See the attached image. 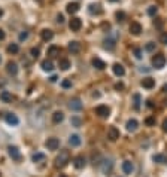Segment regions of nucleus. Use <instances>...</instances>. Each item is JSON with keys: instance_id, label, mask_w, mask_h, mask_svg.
I'll return each mask as SVG.
<instances>
[{"instance_id": "1", "label": "nucleus", "mask_w": 167, "mask_h": 177, "mask_svg": "<svg viewBox=\"0 0 167 177\" xmlns=\"http://www.w3.org/2000/svg\"><path fill=\"white\" fill-rule=\"evenodd\" d=\"M70 159V156H69V152L67 150H63V152H60V155L55 158V167L57 168H63L67 162Z\"/></svg>"}, {"instance_id": "2", "label": "nucleus", "mask_w": 167, "mask_h": 177, "mask_svg": "<svg viewBox=\"0 0 167 177\" xmlns=\"http://www.w3.org/2000/svg\"><path fill=\"white\" fill-rule=\"evenodd\" d=\"M152 66L155 69H163L166 66V57L163 54H157L152 57Z\"/></svg>"}, {"instance_id": "3", "label": "nucleus", "mask_w": 167, "mask_h": 177, "mask_svg": "<svg viewBox=\"0 0 167 177\" xmlns=\"http://www.w3.org/2000/svg\"><path fill=\"white\" fill-rule=\"evenodd\" d=\"M112 167H113L112 159H103L102 162H100V170H102L103 174H109L111 170H112Z\"/></svg>"}, {"instance_id": "4", "label": "nucleus", "mask_w": 167, "mask_h": 177, "mask_svg": "<svg viewBox=\"0 0 167 177\" xmlns=\"http://www.w3.org/2000/svg\"><path fill=\"white\" fill-rule=\"evenodd\" d=\"M109 113H111V110H109V107L105 106V104H100V106L95 107V115H99L100 118H108L109 116Z\"/></svg>"}, {"instance_id": "5", "label": "nucleus", "mask_w": 167, "mask_h": 177, "mask_svg": "<svg viewBox=\"0 0 167 177\" xmlns=\"http://www.w3.org/2000/svg\"><path fill=\"white\" fill-rule=\"evenodd\" d=\"M45 146H46L48 150H57V149L60 147V140L55 139V137H51V139H48V140L45 142Z\"/></svg>"}, {"instance_id": "6", "label": "nucleus", "mask_w": 167, "mask_h": 177, "mask_svg": "<svg viewBox=\"0 0 167 177\" xmlns=\"http://www.w3.org/2000/svg\"><path fill=\"white\" fill-rule=\"evenodd\" d=\"M119 129L116 128V126H111L109 129H108V139L111 140V142H116L118 139H119Z\"/></svg>"}, {"instance_id": "7", "label": "nucleus", "mask_w": 167, "mask_h": 177, "mask_svg": "<svg viewBox=\"0 0 167 177\" xmlns=\"http://www.w3.org/2000/svg\"><path fill=\"white\" fill-rule=\"evenodd\" d=\"M69 27H70V30H72V31H79V30H81V27H82V21H81V18L73 17L72 19H70Z\"/></svg>"}, {"instance_id": "8", "label": "nucleus", "mask_w": 167, "mask_h": 177, "mask_svg": "<svg viewBox=\"0 0 167 177\" xmlns=\"http://www.w3.org/2000/svg\"><path fill=\"white\" fill-rule=\"evenodd\" d=\"M103 46H105V49H109V51H112V49H115V46H116V37H106L105 40H103Z\"/></svg>"}, {"instance_id": "9", "label": "nucleus", "mask_w": 167, "mask_h": 177, "mask_svg": "<svg viewBox=\"0 0 167 177\" xmlns=\"http://www.w3.org/2000/svg\"><path fill=\"white\" fill-rule=\"evenodd\" d=\"M85 164H87V159H85L82 155L75 156V158H73V165H75V168H78V170L84 168V167H85Z\"/></svg>"}, {"instance_id": "10", "label": "nucleus", "mask_w": 167, "mask_h": 177, "mask_svg": "<svg viewBox=\"0 0 167 177\" xmlns=\"http://www.w3.org/2000/svg\"><path fill=\"white\" fill-rule=\"evenodd\" d=\"M8 153H9V156L12 159H15V161H18L21 158V153H19L18 147H15V146H9L8 147Z\"/></svg>"}, {"instance_id": "11", "label": "nucleus", "mask_w": 167, "mask_h": 177, "mask_svg": "<svg viewBox=\"0 0 167 177\" xmlns=\"http://www.w3.org/2000/svg\"><path fill=\"white\" fill-rule=\"evenodd\" d=\"M6 71H8L9 74H12V76H17V74H18V66H17V63L9 61L8 66H6Z\"/></svg>"}, {"instance_id": "12", "label": "nucleus", "mask_w": 167, "mask_h": 177, "mask_svg": "<svg viewBox=\"0 0 167 177\" xmlns=\"http://www.w3.org/2000/svg\"><path fill=\"white\" fill-rule=\"evenodd\" d=\"M130 33L133 36H139L140 33H142V25L139 24V22H131L130 24Z\"/></svg>"}, {"instance_id": "13", "label": "nucleus", "mask_w": 167, "mask_h": 177, "mask_svg": "<svg viewBox=\"0 0 167 177\" xmlns=\"http://www.w3.org/2000/svg\"><path fill=\"white\" fill-rule=\"evenodd\" d=\"M91 64H93L94 69H97V70H105L106 69V63L103 60H100V58H93Z\"/></svg>"}, {"instance_id": "14", "label": "nucleus", "mask_w": 167, "mask_h": 177, "mask_svg": "<svg viewBox=\"0 0 167 177\" xmlns=\"http://www.w3.org/2000/svg\"><path fill=\"white\" fill-rule=\"evenodd\" d=\"M5 119H6V122H8V124L12 125V126H15V125H18V124H19L18 116H17V115H14V113H8Z\"/></svg>"}, {"instance_id": "15", "label": "nucleus", "mask_w": 167, "mask_h": 177, "mask_svg": "<svg viewBox=\"0 0 167 177\" xmlns=\"http://www.w3.org/2000/svg\"><path fill=\"white\" fill-rule=\"evenodd\" d=\"M140 85L146 89H152L155 87V79H152V77H145V79L140 82Z\"/></svg>"}, {"instance_id": "16", "label": "nucleus", "mask_w": 167, "mask_h": 177, "mask_svg": "<svg viewBox=\"0 0 167 177\" xmlns=\"http://www.w3.org/2000/svg\"><path fill=\"white\" fill-rule=\"evenodd\" d=\"M69 107H70L73 112H79V110L82 109V103H81V100H79V98H73V100H70Z\"/></svg>"}, {"instance_id": "17", "label": "nucleus", "mask_w": 167, "mask_h": 177, "mask_svg": "<svg viewBox=\"0 0 167 177\" xmlns=\"http://www.w3.org/2000/svg\"><path fill=\"white\" fill-rule=\"evenodd\" d=\"M137 126H139V122H137L136 119H129L127 124H125V128H127L129 133H134V131L137 129Z\"/></svg>"}, {"instance_id": "18", "label": "nucleus", "mask_w": 167, "mask_h": 177, "mask_svg": "<svg viewBox=\"0 0 167 177\" xmlns=\"http://www.w3.org/2000/svg\"><path fill=\"white\" fill-rule=\"evenodd\" d=\"M122 171H124L125 174H131V173L134 171V165H133L131 161H124V162H122Z\"/></svg>"}, {"instance_id": "19", "label": "nucleus", "mask_w": 167, "mask_h": 177, "mask_svg": "<svg viewBox=\"0 0 167 177\" xmlns=\"http://www.w3.org/2000/svg\"><path fill=\"white\" fill-rule=\"evenodd\" d=\"M40 67H42V70L43 71H52L54 70V64H52L51 60H43V61L40 63Z\"/></svg>"}, {"instance_id": "20", "label": "nucleus", "mask_w": 167, "mask_h": 177, "mask_svg": "<svg viewBox=\"0 0 167 177\" xmlns=\"http://www.w3.org/2000/svg\"><path fill=\"white\" fill-rule=\"evenodd\" d=\"M40 37H42V40H43V42H49V40L54 37V33H52L51 30L45 28V30H42V31H40Z\"/></svg>"}, {"instance_id": "21", "label": "nucleus", "mask_w": 167, "mask_h": 177, "mask_svg": "<svg viewBox=\"0 0 167 177\" xmlns=\"http://www.w3.org/2000/svg\"><path fill=\"white\" fill-rule=\"evenodd\" d=\"M69 144H70L72 147H78V146L81 144V137H79L78 134H72V136L69 137Z\"/></svg>"}, {"instance_id": "22", "label": "nucleus", "mask_w": 167, "mask_h": 177, "mask_svg": "<svg viewBox=\"0 0 167 177\" xmlns=\"http://www.w3.org/2000/svg\"><path fill=\"white\" fill-rule=\"evenodd\" d=\"M112 70L113 73L116 74V76H124L125 74V69L119 64V63H116V64H113V67H112Z\"/></svg>"}, {"instance_id": "23", "label": "nucleus", "mask_w": 167, "mask_h": 177, "mask_svg": "<svg viewBox=\"0 0 167 177\" xmlns=\"http://www.w3.org/2000/svg\"><path fill=\"white\" fill-rule=\"evenodd\" d=\"M0 100H2L3 103H11V101H12V94H11L9 91H2V92H0Z\"/></svg>"}, {"instance_id": "24", "label": "nucleus", "mask_w": 167, "mask_h": 177, "mask_svg": "<svg viewBox=\"0 0 167 177\" xmlns=\"http://www.w3.org/2000/svg\"><path fill=\"white\" fill-rule=\"evenodd\" d=\"M69 51H70L72 54H78L79 51H81V43L76 42V40L70 42V43H69Z\"/></svg>"}, {"instance_id": "25", "label": "nucleus", "mask_w": 167, "mask_h": 177, "mask_svg": "<svg viewBox=\"0 0 167 177\" xmlns=\"http://www.w3.org/2000/svg\"><path fill=\"white\" fill-rule=\"evenodd\" d=\"M64 121V113L63 112H54L52 113V122L54 124H60Z\"/></svg>"}, {"instance_id": "26", "label": "nucleus", "mask_w": 167, "mask_h": 177, "mask_svg": "<svg viewBox=\"0 0 167 177\" xmlns=\"http://www.w3.org/2000/svg\"><path fill=\"white\" fill-rule=\"evenodd\" d=\"M152 161L157 162V164H167V156L163 153H157V155L152 156Z\"/></svg>"}, {"instance_id": "27", "label": "nucleus", "mask_w": 167, "mask_h": 177, "mask_svg": "<svg viewBox=\"0 0 167 177\" xmlns=\"http://www.w3.org/2000/svg\"><path fill=\"white\" fill-rule=\"evenodd\" d=\"M45 159H46V155L42 153V152H36V153L32 155V161L33 162H43Z\"/></svg>"}, {"instance_id": "28", "label": "nucleus", "mask_w": 167, "mask_h": 177, "mask_svg": "<svg viewBox=\"0 0 167 177\" xmlns=\"http://www.w3.org/2000/svg\"><path fill=\"white\" fill-rule=\"evenodd\" d=\"M66 9H67V12H69L70 15H72V14H76V12L79 11V3H76V2H73V3H69Z\"/></svg>"}, {"instance_id": "29", "label": "nucleus", "mask_w": 167, "mask_h": 177, "mask_svg": "<svg viewBox=\"0 0 167 177\" xmlns=\"http://www.w3.org/2000/svg\"><path fill=\"white\" fill-rule=\"evenodd\" d=\"M58 67H60L61 70H69V67H70V61H69L67 58H61V60L58 61Z\"/></svg>"}, {"instance_id": "30", "label": "nucleus", "mask_w": 167, "mask_h": 177, "mask_svg": "<svg viewBox=\"0 0 167 177\" xmlns=\"http://www.w3.org/2000/svg\"><path fill=\"white\" fill-rule=\"evenodd\" d=\"M48 55L51 57V58H55L60 55V48L58 46H49L48 48Z\"/></svg>"}, {"instance_id": "31", "label": "nucleus", "mask_w": 167, "mask_h": 177, "mask_svg": "<svg viewBox=\"0 0 167 177\" xmlns=\"http://www.w3.org/2000/svg\"><path fill=\"white\" fill-rule=\"evenodd\" d=\"M140 103H142V101H140V95H139V94H134V95H133V106H134L136 110L140 109Z\"/></svg>"}, {"instance_id": "32", "label": "nucleus", "mask_w": 167, "mask_h": 177, "mask_svg": "<svg viewBox=\"0 0 167 177\" xmlns=\"http://www.w3.org/2000/svg\"><path fill=\"white\" fill-rule=\"evenodd\" d=\"M8 52L9 54H18L19 52V46L17 43H11L9 46H8Z\"/></svg>"}, {"instance_id": "33", "label": "nucleus", "mask_w": 167, "mask_h": 177, "mask_svg": "<svg viewBox=\"0 0 167 177\" xmlns=\"http://www.w3.org/2000/svg\"><path fill=\"white\" fill-rule=\"evenodd\" d=\"M90 14H102V9H100V5H90Z\"/></svg>"}, {"instance_id": "34", "label": "nucleus", "mask_w": 167, "mask_h": 177, "mask_svg": "<svg viewBox=\"0 0 167 177\" xmlns=\"http://www.w3.org/2000/svg\"><path fill=\"white\" fill-rule=\"evenodd\" d=\"M115 17H116V21H118V22H124V21H125V14H124L122 11H121V12H116Z\"/></svg>"}, {"instance_id": "35", "label": "nucleus", "mask_w": 167, "mask_h": 177, "mask_svg": "<svg viewBox=\"0 0 167 177\" xmlns=\"http://www.w3.org/2000/svg\"><path fill=\"white\" fill-rule=\"evenodd\" d=\"M145 51H148V52H154V51H155V43H154V42H148V43H146V46H145Z\"/></svg>"}, {"instance_id": "36", "label": "nucleus", "mask_w": 167, "mask_h": 177, "mask_svg": "<svg viewBox=\"0 0 167 177\" xmlns=\"http://www.w3.org/2000/svg\"><path fill=\"white\" fill-rule=\"evenodd\" d=\"M163 24H164V21H163L161 18H155V19H154V25H155L157 28H163Z\"/></svg>"}, {"instance_id": "37", "label": "nucleus", "mask_w": 167, "mask_h": 177, "mask_svg": "<svg viewBox=\"0 0 167 177\" xmlns=\"http://www.w3.org/2000/svg\"><path fill=\"white\" fill-rule=\"evenodd\" d=\"M61 87H63L64 89L72 88V80H70V79H64V80L61 82Z\"/></svg>"}, {"instance_id": "38", "label": "nucleus", "mask_w": 167, "mask_h": 177, "mask_svg": "<svg viewBox=\"0 0 167 177\" xmlns=\"http://www.w3.org/2000/svg\"><path fill=\"white\" fill-rule=\"evenodd\" d=\"M30 55H32L33 58H37V57L40 55V49H39V48H32V49H30Z\"/></svg>"}, {"instance_id": "39", "label": "nucleus", "mask_w": 167, "mask_h": 177, "mask_svg": "<svg viewBox=\"0 0 167 177\" xmlns=\"http://www.w3.org/2000/svg\"><path fill=\"white\" fill-rule=\"evenodd\" d=\"M157 6H149L148 8V15H151V17H155L157 15Z\"/></svg>"}, {"instance_id": "40", "label": "nucleus", "mask_w": 167, "mask_h": 177, "mask_svg": "<svg viewBox=\"0 0 167 177\" xmlns=\"http://www.w3.org/2000/svg\"><path fill=\"white\" fill-rule=\"evenodd\" d=\"M133 52H134V57H136L137 60H140V58H142V49H140V48H134V49H133Z\"/></svg>"}, {"instance_id": "41", "label": "nucleus", "mask_w": 167, "mask_h": 177, "mask_svg": "<svg viewBox=\"0 0 167 177\" xmlns=\"http://www.w3.org/2000/svg\"><path fill=\"white\" fill-rule=\"evenodd\" d=\"M18 39L21 42H22V40H27V39H28V31H21L18 36Z\"/></svg>"}, {"instance_id": "42", "label": "nucleus", "mask_w": 167, "mask_h": 177, "mask_svg": "<svg viewBox=\"0 0 167 177\" xmlns=\"http://www.w3.org/2000/svg\"><path fill=\"white\" fill-rule=\"evenodd\" d=\"M70 122H72L73 126H81V119H79V118H76V116L72 118V121H70Z\"/></svg>"}, {"instance_id": "43", "label": "nucleus", "mask_w": 167, "mask_h": 177, "mask_svg": "<svg viewBox=\"0 0 167 177\" xmlns=\"http://www.w3.org/2000/svg\"><path fill=\"white\" fill-rule=\"evenodd\" d=\"M160 42L164 43V45H167V33H163V34L160 36Z\"/></svg>"}, {"instance_id": "44", "label": "nucleus", "mask_w": 167, "mask_h": 177, "mask_svg": "<svg viewBox=\"0 0 167 177\" xmlns=\"http://www.w3.org/2000/svg\"><path fill=\"white\" fill-rule=\"evenodd\" d=\"M57 22H58V24H63V22H64V17H63L61 14L57 15Z\"/></svg>"}, {"instance_id": "45", "label": "nucleus", "mask_w": 167, "mask_h": 177, "mask_svg": "<svg viewBox=\"0 0 167 177\" xmlns=\"http://www.w3.org/2000/svg\"><path fill=\"white\" fill-rule=\"evenodd\" d=\"M145 122H146V125H149V126H151V125H155V119H154V118H148Z\"/></svg>"}, {"instance_id": "46", "label": "nucleus", "mask_w": 167, "mask_h": 177, "mask_svg": "<svg viewBox=\"0 0 167 177\" xmlns=\"http://www.w3.org/2000/svg\"><path fill=\"white\" fill-rule=\"evenodd\" d=\"M115 89H124V84H121V82H118V84H115Z\"/></svg>"}, {"instance_id": "47", "label": "nucleus", "mask_w": 167, "mask_h": 177, "mask_svg": "<svg viewBox=\"0 0 167 177\" xmlns=\"http://www.w3.org/2000/svg\"><path fill=\"white\" fill-rule=\"evenodd\" d=\"M57 79H58V77L54 74V76H51V77H49V82H52V84H54V82H57Z\"/></svg>"}, {"instance_id": "48", "label": "nucleus", "mask_w": 167, "mask_h": 177, "mask_svg": "<svg viewBox=\"0 0 167 177\" xmlns=\"http://www.w3.org/2000/svg\"><path fill=\"white\" fill-rule=\"evenodd\" d=\"M163 131H164V133H167V119L163 122Z\"/></svg>"}, {"instance_id": "49", "label": "nucleus", "mask_w": 167, "mask_h": 177, "mask_svg": "<svg viewBox=\"0 0 167 177\" xmlns=\"http://www.w3.org/2000/svg\"><path fill=\"white\" fill-rule=\"evenodd\" d=\"M3 39H5V31L0 28V40H3Z\"/></svg>"}, {"instance_id": "50", "label": "nucleus", "mask_w": 167, "mask_h": 177, "mask_svg": "<svg viewBox=\"0 0 167 177\" xmlns=\"http://www.w3.org/2000/svg\"><path fill=\"white\" fill-rule=\"evenodd\" d=\"M163 92H167V84L164 85V87H163Z\"/></svg>"}, {"instance_id": "51", "label": "nucleus", "mask_w": 167, "mask_h": 177, "mask_svg": "<svg viewBox=\"0 0 167 177\" xmlns=\"http://www.w3.org/2000/svg\"><path fill=\"white\" fill-rule=\"evenodd\" d=\"M60 177H67L66 174H60Z\"/></svg>"}, {"instance_id": "52", "label": "nucleus", "mask_w": 167, "mask_h": 177, "mask_svg": "<svg viewBox=\"0 0 167 177\" xmlns=\"http://www.w3.org/2000/svg\"><path fill=\"white\" fill-rule=\"evenodd\" d=\"M2 15H3V11H2V9H0V17H2Z\"/></svg>"}, {"instance_id": "53", "label": "nucleus", "mask_w": 167, "mask_h": 177, "mask_svg": "<svg viewBox=\"0 0 167 177\" xmlns=\"http://www.w3.org/2000/svg\"><path fill=\"white\" fill-rule=\"evenodd\" d=\"M164 104H166V106H167V98H166V100H164Z\"/></svg>"}, {"instance_id": "54", "label": "nucleus", "mask_w": 167, "mask_h": 177, "mask_svg": "<svg viewBox=\"0 0 167 177\" xmlns=\"http://www.w3.org/2000/svg\"><path fill=\"white\" fill-rule=\"evenodd\" d=\"M109 2H118V0H109Z\"/></svg>"}, {"instance_id": "55", "label": "nucleus", "mask_w": 167, "mask_h": 177, "mask_svg": "<svg viewBox=\"0 0 167 177\" xmlns=\"http://www.w3.org/2000/svg\"><path fill=\"white\" fill-rule=\"evenodd\" d=\"M0 61H2V57H0Z\"/></svg>"}, {"instance_id": "56", "label": "nucleus", "mask_w": 167, "mask_h": 177, "mask_svg": "<svg viewBox=\"0 0 167 177\" xmlns=\"http://www.w3.org/2000/svg\"><path fill=\"white\" fill-rule=\"evenodd\" d=\"M39 2H42V0H39Z\"/></svg>"}]
</instances>
